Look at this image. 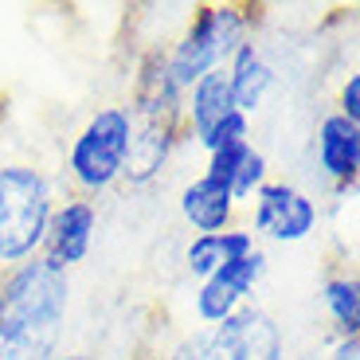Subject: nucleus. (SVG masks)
<instances>
[{"label": "nucleus", "instance_id": "1", "mask_svg": "<svg viewBox=\"0 0 360 360\" xmlns=\"http://www.w3.org/2000/svg\"><path fill=\"white\" fill-rule=\"evenodd\" d=\"M51 224V188L44 172L27 165L0 169V266H16L20 259L44 247Z\"/></svg>", "mask_w": 360, "mask_h": 360}, {"label": "nucleus", "instance_id": "2", "mask_svg": "<svg viewBox=\"0 0 360 360\" xmlns=\"http://www.w3.org/2000/svg\"><path fill=\"white\" fill-rule=\"evenodd\" d=\"M67 270L51 266L39 255L0 278V333L27 329V325H63L67 314Z\"/></svg>", "mask_w": 360, "mask_h": 360}, {"label": "nucleus", "instance_id": "3", "mask_svg": "<svg viewBox=\"0 0 360 360\" xmlns=\"http://www.w3.org/2000/svg\"><path fill=\"white\" fill-rule=\"evenodd\" d=\"M129 134H134V117L117 106L98 110L86 122V129L71 149V176L82 192H102L122 176Z\"/></svg>", "mask_w": 360, "mask_h": 360}, {"label": "nucleus", "instance_id": "4", "mask_svg": "<svg viewBox=\"0 0 360 360\" xmlns=\"http://www.w3.org/2000/svg\"><path fill=\"white\" fill-rule=\"evenodd\" d=\"M243 36V20L235 8H200L176 51L169 55V79L176 90H188L204 79L207 71H216L227 55L239 47Z\"/></svg>", "mask_w": 360, "mask_h": 360}, {"label": "nucleus", "instance_id": "5", "mask_svg": "<svg viewBox=\"0 0 360 360\" xmlns=\"http://www.w3.org/2000/svg\"><path fill=\"white\" fill-rule=\"evenodd\" d=\"M317 224V207L309 196H302L290 184H262L259 200H255V227L282 243L306 239Z\"/></svg>", "mask_w": 360, "mask_h": 360}, {"label": "nucleus", "instance_id": "6", "mask_svg": "<svg viewBox=\"0 0 360 360\" xmlns=\"http://www.w3.org/2000/svg\"><path fill=\"white\" fill-rule=\"evenodd\" d=\"M262 262L266 259H262L259 251H251V255H243V259L219 266L212 278H204V290H200V297H196L200 321L219 325L224 317H231L235 309H239V302H243V294L262 278Z\"/></svg>", "mask_w": 360, "mask_h": 360}, {"label": "nucleus", "instance_id": "7", "mask_svg": "<svg viewBox=\"0 0 360 360\" xmlns=\"http://www.w3.org/2000/svg\"><path fill=\"white\" fill-rule=\"evenodd\" d=\"M90 235H94V204L71 200L67 207L51 212V224H47V235H44V259L59 270L75 266V262L86 259Z\"/></svg>", "mask_w": 360, "mask_h": 360}, {"label": "nucleus", "instance_id": "8", "mask_svg": "<svg viewBox=\"0 0 360 360\" xmlns=\"http://www.w3.org/2000/svg\"><path fill=\"white\" fill-rule=\"evenodd\" d=\"M172 134H176V114L169 117H141V126H134L126 149V165L122 176H129V184H145L161 172L165 157L172 149Z\"/></svg>", "mask_w": 360, "mask_h": 360}, {"label": "nucleus", "instance_id": "9", "mask_svg": "<svg viewBox=\"0 0 360 360\" xmlns=\"http://www.w3.org/2000/svg\"><path fill=\"white\" fill-rule=\"evenodd\" d=\"M180 212L196 227L200 235H216V231H227L231 227V216H235V200L227 192V184L212 176H200L196 184L184 188V200H180Z\"/></svg>", "mask_w": 360, "mask_h": 360}, {"label": "nucleus", "instance_id": "10", "mask_svg": "<svg viewBox=\"0 0 360 360\" xmlns=\"http://www.w3.org/2000/svg\"><path fill=\"white\" fill-rule=\"evenodd\" d=\"M317 157H321V169L337 180H352L360 165V129L352 122H345L341 114L325 117L321 134H317Z\"/></svg>", "mask_w": 360, "mask_h": 360}, {"label": "nucleus", "instance_id": "11", "mask_svg": "<svg viewBox=\"0 0 360 360\" xmlns=\"http://www.w3.org/2000/svg\"><path fill=\"white\" fill-rule=\"evenodd\" d=\"M270 79H274V75H270V67L259 59L255 44H239V47H235L231 67H227V82H231V106L247 117V114H251V110L262 102Z\"/></svg>", "mask_w": 360, "mask_h": 360}, {"label": "nucleus", "instance_id": "12", "mask_svg": "<svg viewBox=\"0 0 360 360\" xmlns=\"http://www.w3.org/2000/svg\"><path fill=\"white\" fill-rule=\"evenodd\" d=\"M255 251V235L251 231H216V235H200L188 247V270L200 278H212L219 266L243 259Z\"/></svg>", "mask_w": 360, "mask_h": 360}, {"label": "nucleus", "instance_id": "13", "mask_svg": "<svg viewBox=\"0 0 360 360\" xmlns=\"http://www.w3.org/2000/svg\"><path fill=\"white\" fill-rule=\"evenodd\" d=\"M227 114H235V106H231V82H227L224 67H216V71H207L204 79L192 86V129H196L200 141H204V137L212 134Z\"/></svg>", "mask_w": 360, "mask_h": 360}, {"label": "nucleus", "instance_id": "14", "mask_svg": "<svg viewBox=\"0 0 360 360\" xmlns=\"http://www.w3.org/2000/svg\"><path fill=\"white\" fill-rule=\"evenodd\" d=\"M134 106H137L141 117H169V114H176L180 90L172 86V79H169V59H161V55L145 59L141 75H137Z\"/></svg>", "mask_w": 360, "mask_h": 360}, {"label": "nucleus", "instance_id": "15", "mask_svg": "<svg viewBox=\"0 0 360 360\" xmlns=\"http://www.w3.org/2000/svg\"><path fill=\"white\" fill-rule=\"evenodd\" d=\"M59 345V325H27L0 333V360H51Z\"/></svg>", "mask_w": 360, "mask_h": 360}, {"label": "nucleus", "instance_id": "16", "mask_svg": "<svg viewBox=\"0 0 360 360\" xmlns=\"http://www.w3.org/2000/svg\"><path fill=\"white\" fill-rule=\"evenodd\" d=\"M239 360H282L278 325L259 309H247L243 337H239Z\"/></svg>", "mask_w": 360, "mask_h": 360}, {"label": "nucleus", "instance_id": "17", "mask_svg": "<svg viewBox=\"0 0 360 360\" xmlns=\"http://www.w3.org/2000/svg\"><path fill=\"white\" fill-rule=\"evenodd\" d=\"M325 306L333 309V317H337V325L345 329V337H356V329H360L356 278H333V282H325Z\"/></svg>", "mask_w": 360, "mask_h": 360}, {"label": "nucleus", "instance_id": "18", "mask_svg": "<svg viewBox=\"0 0 360 360\" xmlns=\"http://www.w3.org/2000/svg\"><path fill=\"white\" fill-rule=\"evenodd\" d=\"M247 153H251V141L219 145V149H212V165H207L204 176H212V180H219V184H227V192H231V180H235V172H239V165H243Z\"/></svg>", "mask_w": 360, "mask_h": 360}, {"label": "nucleus", "instance_id": "19", "mask_svg": "<svg viewBox=\"0 0 360 360\" xmlns=\"http://www.w3.org/2000/svg\"><path fill=\"white\" fill-rule=\"evenodd\" d=\"M262 172H266V161H262L259 149H251V153L243 157V165H239V172H235V180H231V200H247L255 188H262Z\"/></svg>", "mask_w": 360, "mask_h": 360}, {"label": "nucleus", "instance_id": "20", "mask_svg": "<svg viewBox=\"0 0 360 360\" xmlns=\"http://www.w3.org/2000/svg\"><path fill=\"white\" fill-rule=\"evenodd\" d=\"M231 141H247V117L235 110V114H227L224 122H219L212 134L204 137L207 149H219V145H231Z\"/></svg>", "mask_w": 360, "mask_h": 360}, {"label": "nucleus", "instance_id": "21", "mask_svg": "<svg viewBox=\"0 0 360 360\" xmlns=\"http://www.w3.org/2000/svg\"><path fill=\"white\" fill-rule=\"evenodd\" d=\"M341 117L352 122V126L360 122V79L356 75H349V82H345V90H341Z\"/></svg>", "mask_w": 360, "mask_h": 360}, {"label": "nucleus", "instance_id": "22", "mask_svg": "<svg viewBox=\"0 0 360 360\" xmlns=\"http://www.w3.org/2000/svg\"><path fill=\"white\" fill-rule=\"evenodd\" d=\"M329 360H360V345H356V337H345V341L333 349V356H329Z\"/></svg>", "mask_w": 360, "mask_h": 360}, {"label": "nucleus", "instance_id": "23", "mask_svg": "<svg viewBox=\"0 0 360 360\" xmlns=\"http://www.w3.org/2000/svg\"><path fill=\"white\" fill-rule=\"evenodd\" d=\"M59 360H90L86 352H75V356H59Z\"/></svg>", "mask_w": 360, "mask_h": 360}]
</instances>
